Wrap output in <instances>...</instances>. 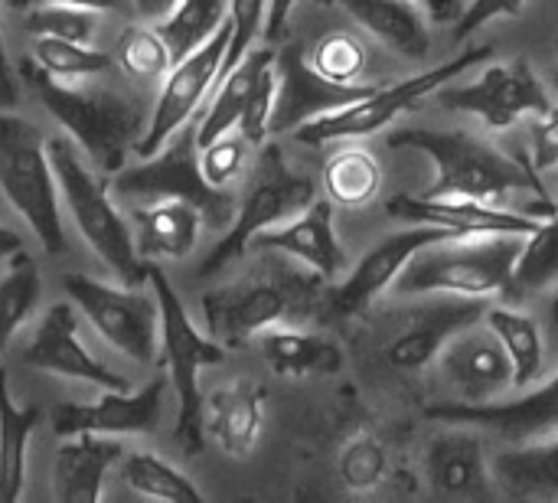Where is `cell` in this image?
<instances>
[{
	"instance_id": "4316f807",
	"label": "cell",
	"mask_w": 558,
	"mask_h": 503,
	"mask_svg": "<svg viewBox=\"0 0 558 503\" xmlns=\"http://www.w3.org/2000/svg\"><path fill=\"white\" fill-rule=\"evenodd\" d=\"M425 471H428L432 488L445 498L481 494L490 481L481 439L474 432H468V426H458L428 445Z\"/></svg>"
},
{
	"instance_id": "bcb514c9",
	"label": "cell",
	"mask_w": 558,
	"mask_h": 503,
	"mask_svg": "<svg viewBox=\"0 0 558 503\" xmlns=\"http://www.w3.org/2000/svg\"><path fill=\"white\" fill-rule=\"evenodd\" d=\"M530 164L536 173H553L558 170V105H553L546 115L533 118L530 131Z\"/></svg>"
},
{
	"instance_id": "6f0895ef",
	"label": "cell",
	"mask_w": 558,
	"mask_h": 503,
	"mask_svg": "<svg viewBox=\"0 0 558 503\" xmlns=\"http://www.w3.org/2000/svg\"><path fill=\"white\" fill-rule=\"evenodd\" d=\"M418 3H425V7H428V3H432V0H418Z\"/></svg>"
},
{
	"instance_id": "484cf974",
	"label": "cell",
	"mask_w": 558,
	"mask_h": 503,
	"mask_svg": "<svg viewBox=\"0 0 558 503\" xmlns=\"http://www.w3.org/2000/svg\"><path fill=\"white\" fill-rule=\"evenodd\" d=\"M255 340H258V350H262L265 363L271 367V373H278L284 380L337 376L343 370L340 344L324 337V334H311V331L278 324V327L262 331Z\"/></svg>"
},
{
	"instance_id": "e0dca14e",
	"label": "cell",
	"mask_w": 558,
	"mask_h": 503,
	"mask_svg": "<svg viewBox=\"0 0 558 503\" xmlns=\"http://www.w3.org/2000/svg\"><path fill=\"white\" fill-rule=\"evenodd\" d=\"M425 416L445 426L487 429L507 442H533L558 429V373L539 390L510 403H438Z\"/></svg>"
},
{
	"instance_id": "11a10c76",
	"label": "cell",
	"mask_w": 558,
	"mask_h": 503,
	"mask_svg": "<svg viewBox=\"0 0 558 503\" xmlns=\"http://www.w3.org/2000/svg\"><path fill=\"white\" fill-rule=\"evenodd\" d=\"M553 92L558 95V56H556V69H553Z\"/></svg>"
},
{
	"instance_id": "8d00e7d4",
	"label": "cell",
	"mask_w": 558,
	"mask_h": 503,
	"mask_svg": "<svg viewBox=\"0 0 558 503\" xmlns=\"http://www.w3.org/2000/svg\"><path fill=\"white\" fill-rule=\"evenodd\" d=\"M549 285H558V209L543 219V226L533 236H526V245H523V255L517 262L510 291L523 295V291H539V288H549Z\"/></svg>"
},
{
	"instance_id": "f5cc1de1",
	"label": "cell",
	"mask_w": 558,
	"mask_h": 503,
	"mask_svg": "<svg viewBox=\"0 0 558 503\" xmlns=\"http://www.w3.org/2000/svg\"><path fill=\"white\" fill-rule=\"evenodd\" d=\"M468 3H471V0H432L428 10H432V16H435L438 23H458V16L468 10Z\"/></svg>"
},
{
	"instance_id": "4dcf8cb0",
	"label": "cell",
	"mask_w": 558,
	"mask_h": 503,
	"mask_svg": "<svg viewBox=\"0 0 558 503\" xmlns=\"http://www.w3.org/2000/svg\"><path fill=\"white\" fill-rule=\"evenodd\" d=\"M39 426L36 406H16L7 370L0 367V503L20 501L26 481V448Z\"/></svg>"
},
{
	"instance_id": "603a6c76",
	"label": "cell",
	"mask_w": 558,
	"mask_h": 503,
	"mask_svg": "<svg viewBox=\"0 0 558 503\" xmlns=\"http://www.w3.org/2000/svg\"><path fill=\"white\" fill-rule=\"evenodd\" d=\"M265 422V390L252 380H235L203 399L206 435L232 458H248Z\"/></svg>"
},
{
	"instance_id": "7a4b0ae2",
	"label": "cell",
	"mask_w": 558,
	"mask_h": 503,
	"mask_svg": "<svg viewBox=\"0 0 558 503\" xmlns=\"http://www.w3.org/2000/svg\"><path fill=\"white\" fill-rule=\"evenodd\" d=\"M327 311V278L317 272H255L203 295L206 334L226 350L245 347L262 331L301 324Z\"/></svg>"
},
{
	"instance_id": "d6a6232c",
	"label": "cell",
	"mask_w": 558,
	"mask_h": 503,
	"mask_svg": "<svg viewBox=\"0 0 558 503\" xmlns=\"http://www.w3.org/2000/svg\"><path fill=\"white\" fill-rule=\"evenodd\" d=\"M39 295H43V278H39L36 259L26 249L13 252L7 275L0 278V354L20 334V327L33 318Z\"/></svg>"
},
{
	"instance_id": "74e56055",
	"label": "cell",
	"mask_w": 558,
	"mask_h": 503,
	"mask_svg": "<svg viewBox=\"0 0 558 503\" xmlns=\"http://www.w3.org/2000/svg\"><path fill=\"white\" fill-rule=\"evenodd\" d=\"M114 59L137 82H154V79L167 75L173 65L170 46L154 23L150 26H128L121 43H118Z\"/></svg>"
},
{
	"instance_id": "3957f363",
	"label": "cell",
	"mask_w": 558,
	"mask_h": 503,
	"mask_svg": "<svg viewBox=\"0 0 558 503\" xmlns=\"http://www.w3.org/2000/svg\"><path fill=\"white\" fill-rule=\"evenodd\" d=\"M389 147L422 151L435 164V183L428 196H471L481 203H507L520 190L546 196L539 173L530 160L504 154L497 144L468 131L402 128L389 137Z\"/></svg>"
},
{
	"instance_id": "7c38bea8",
	"label": "cell",
	"mask_w": 558,
	"mask_h": 503,
	"mask_svg": "<svg viewBox=\"0 0 558 503\" xmlns=\"http://www.w3.org/2000/svg\"><path fill=\"white\" fill-rule=\"evenodd\" d=\"M229 36H232V23L226 20V26L213 39H206L186 59L170 65V72L163 79V88H160V95L154 101L147 131L137 141V151H134L137 157L157 154L180 128L190 124V118L199 111L203 98L219 82V72H222V62H226V49H229Z\"/></svg>"
},
{
	"instance_id": "6da1fadb",
	"label": "cell",
	"mask_w": 558,
	"mask_h": 503,
	"mask_svg": "<svg viewBox=\"0 0 558 503\" xmlns=\"http://www.w3.org/2000/svg\"><path fill=\"white\" fill-rule=\"evenodd\" d=\"M16 72L95 170L114 177L121 167H128V157L137 151V141L150 121L137 98L121 92L72 88L65 79H56L36 65V59H23Z\"/></svg>"
},
{
	"instance_id": "d4e9b609",
	"label": "cell",
	"mask_w": 558,
	"mask_h": 503,
	"mask_svg": "<svg viewBox=\"0 0 558 503\" xmlns=\"http://www.w3.org/2000/svg\"><path fill=\"white\" fill-rule=\"evenodd\" d=\"M134 245L141 259H186L203 232V213L186 200H154L137 203L134 213Z\"/></svg>"
},
{
	"instance_id": "4fadbf2b",
	"label": "cell",
	"mask_w": 558,
	"mask_h": 503,
	"mask_svg": "<svg viewBox=\"0 0 558 503\" xmlns=\"http://www.w3.org/2000/svg\"><path fill=\"white\" fill-rule=\"evenodd\" d=\"M438 101L451 111H464L481 118L487 128H513L523 115H546L553 108L549 88L526 62H497L487 65L481 79L471 85H441Z\"/></svg>"
},
{
	"instance_id": "f546056e",
	"label": "cell",
	"mask_w": 558,
	"mask_h": 503,
	"mask_svg": "<svg viewBox=\"0 0 558 503\" xmlns=\"http://www.w3.org/2000/svg\"><path fill=\"white\" fill-rule=\"evenodd\" d=\"M278 59L275 49L262 46V49H248L245 59L239 65H232L219 82H216V95L209 101V108L203 111V121L196 124V144L206 147L216 137L229 134L239 128V118L248 105V95L255 88V82L262 79V72Z\"/></svg>"
},
{
	"instance_id": "ab89813d",
	"label": "cell",
	"mask_w": 558,
	"mask_h": 503,
	"mask_svg": "<svg viewBox=\"0 0 558 503\" xmlns=\"http://www.w3.org/2000/svg\"><path fill=\"white\" fill-rule=\"evenodd\" d=\"M23 29L33 36H56V39H72V43L92 46V39L98 33V10L59 7V3L29 7V10H23Z\"/></svg>"
},
{
	"instance_id": "9a60e30c",
	"label": "cell",
	"mask_w": 558,
	"mask_h": 503,
	"mask_svg": "<svg viewBox=\"0 0 558 503\" xmlns=\"http://www.w3.org/2000/svg\"><path fill=\"white\" fill-rule=\"evenodd\" d=\"M167 380L154 376L137 393L128 390H101L95 403H59L49 416V426L59 439L95 432V435H154L163 412Z\"/></svg>"
},
{
	"instance_id": "ffe728a7",
	"label": "cell",
	"mask_w": 558,
	"mask_h": 503,
	"mask_svg": "<svg viewBox=\"0 0 558 503\" xmlns=\"http://www.w3.org/2000/svg\"><path fill=\"white\" fill-rule=\"evenodd\" d=\"M23 360L36 370L65 376V380H78L98 390H131V383L108 370L101 360H95L88 354V347L78 337V321H75V308L72 304H52L39 324V331L33 334Z\"/></svg>"
},
{
	"instance_id": "cb8c5ba5",
	"label": "cell",
	"mask_w": 558,
	"mask_h": 503,
	"mask_svg": "<svg viewBox=\"0 0 558 503\" xmlns=\"http://www.w3.org/2000/svg\"><path fill=\"white\" fill-rule=\"evenodd\" d=\"M124 445L114 435H69L56 452V498L59 503H95L105 491V478L121 465Z\"/></svg>"
},
{
	"instance_id": "83f0119b",
	"label": "cell",
	"mask_w": 558,
	"mask_h": 503,
	"mask_svg": "<svg viewBox=\"0 0 558 503\" xmlns=\"http://www.w3.org/2000/svg\"><path fill=\"white\" fill-rule=\"evenodd\" d=\"M490 481L510 501H558V439H533L526 448L490 462Z\"/></svg>"
},
{
	"instance_id": "5bb4252c",
	"label": "cell",
	"mask_w": 558,
	"mask_h": 503,
	"mask_svg": "<svg viewBox=\"0 0 558 503\" xmlns=\"http://www.w3.org/2000/svg\"><path fill=\"white\" fill-rule=\"evenodd\" d=\"M451 236H458V232L441 229V226H425V223H412L409 229L386 236L356 262V268L340 285H327V311L343 314V318H356V314L369 311V304L386 288L396 285V278L402 275V268L412 262L415 252H422L425 245H435L441 239H451Z\"/></svg>"
},
{
	"instance_id": "ee69618b",
	"label": "cell",
	"mask_w": 558,
	"mask_h": 503,
	"mask_svg": "<svg viewBox=\"0 0 558 503\" xmlns=\"http://www.w3.org/2000/svg\"><path fill=\"white\" fill-rule=\"evenodd\" d=\"M275 95H278V59L262 72V79L255 82L252 95H248V105L239 118V134L248 141V144H265L271 137L268 124H271V111H275Z\"/></svg>"
},
{
	"instance_id": "ac0fdd59",
	"label": "cell",
	"mask_w": 558,
	"mask_h": 503,
	"mask_svg": "<svg viewBox=\"0 0 558 503\" xmlns=\"http://www.w3.org/2000/svg\"><path fill=\"white\" fill-rule=\"evenodd\" d=\"M386 213L405 223H425L441 226L458 236H490V232H513V236H533L543 219L533 213H513L494 203H481L471 196H412L399 193L386 203Z\"/></svg>"
},
{
	"instance_id": "7dc6e473",
	"label": "cell",
	"mask_w": 558,
	"mask_h": 503,
	"mask_svg": "<svg viewBox=\"0 0 558 503\" xmlns=\"http://www.w3.org/2000/svg\"><path fill=\"white\" fill-rule=\"evenodd\" d=\"M526 10V0H471L468 10L458 16L454 23V39H468L471 33H477L481 26H487L490 20L500 16H520Z\"/></svg>"
},
{
	"instance_id": "b9f144b4",
	"label": "cell",
	"mask_w": 558,
	"mask_h": 503,
	"mask_svg": "<svg viewBox=\"0 0 558 503\" xmlns=\"http://www.w3.org/2000/svg\"><path fill=\"white\" fill-rule=\"evenodd\" d=\"M389 471V455L383 442L369 435H356L340 452V478L350 491H369L376 488Z\"/></svg>"
},
{
	"instance_id": "5b68a950",
	"label": "cell",
	"mask_w": 558,
	"mask_h": 503,
	"mask_svg": "<svg viewBox=\"0 0 558 503\" xmlns=\"http://www.w3.org/2000/svg\"><path fill=\"white\" fill-rule=\"evenodd\" d=\"M46 151H49V164L59 180V193L75 219V229L88 242V249L111 268V275L121 285L141 288L147 282L150 262L141 259V252L134 245V229L118 213V206L108 193V183L98 180L95 170L82 160L72 137H49Z\"/></svg>"
},
{
	"instance_id": "816d5d0a",
	"label": "cell",
	"mask_w": 558,
	"mask_h": 503,
	"mask_svg": "<svg viewBox=\"0 0 558 503\" xmlns=\"http://www.w3.org/2000/svg\"><path fill=\"white\" fill-rule=\"evenodd\" d=\"M180 0H134V7H137V13H141V20H147V23H160V20H167L170 13H173V7H177Z\"/></svg>"
},
{
	"instance_id": "681fc988",
	"label": "cell",
	"mask_w": 558,
	"mask_h": 503,
	"mask_svg": "<svg viewBox=\"0 0 558 503\" xmlns=\"http://www.w3.org/2000/svg\"><path fill=\"white\" fill-rule=\"evenodd\" d=\"M294 3H298V0H268V16H265V36H268V39L284 36L288 16H291Z\"/></svg>"
},
{
	"instance_id": "2e32d148",
	"label": "cell",
	"mask_w": 558,
	"mask_h": 503,
	"mask_svg": "<svg viewBox=\"0 0 558 503\" xmlns=\"http://www.w3.org/2000/svg\"><path fill=\"white\" fill-rule=\"evenodd\" d=\"M376 92V85H343L324 79L304 56L301 46H288L278 52V95H275V111H271V134H294L301 124L340 111L360 98Z\"/></svg>"
},
{
	"instance_id": "1f68e13d",
	"label": "cell",
	"mask_w": 558,
	"mask_h": 503,
	"mask_svg": "<svg viewBox=\"0 0 558 503\" xmlns=\"http://www.w3.org/2000/svg\"><path fill=\"white\" fill-rule=\"evenodd\" d=\"M487 327L500 337L510 367H513V390H530L543 376V331L536 318L517 308H487Z\"/></svg>"
},
{
	"instance_id": "44dd1931",
	"label": "cell",
	"mask_w": 558,
	"mask_h": 503,
	"mask_svg": "<svg viewBox=\"0 0 558 503\" xmlns=\"http://www.w3.org/2000/svg\"><path fill=\"white\" fill-rule=\"evenodd\" d=\"M487 318V298H445L435 301L422 311H415L405 324V331H399L389 347L386 357L396 370L402 373H418L425 370L432 360H438V354L445 350V344L451 337H458L461 331L481 324Z\"/></svg>"
},
{
	"instance_id": "30bf717a",
	"label": "cell",
	"mask_w": 558,
	"mask_h": 503,
	"mask_svg": "<svg viewBox=\"0 0 558 503\" xmlns=\"http://www.w3.org/2000/svg\"><path fill=\"white\" fill-rule=\"evenodd\" d=\"M494 56V46H474L428 72H418V75H409V79H399L392 85H383L376 92H369L366 98L340 108V111H330V115H320L307 124H301L294 131V141L298 144H307V147H320V144H330V141H347V137H366V134H376L383 131L386 124H392L402 111H409L418 98L438 92L441 85L454 82L461 72H468L474 62L481 59H490Z\"/></svg>"
},
{
	"instance_id": "7402d4cb",
	"label": "cell",
	"mask_w": 558,
	"mask_h": 503,
	"mask_svg": "<svg viewBox=\"0 0 558 503\" xmlns=\"http://www.w3.org/2000/svg\"><path fill=\"white\" fill-rule=\"evenodd\" d=\"M252 245L265 252H284L294 262H304L311 272H317L327 282H333L347 268V252L337 239L330 200H314L307 209H301L288 223L258 232Z\"/></svg>"
},
{
	"instance_id": "e575fe53",
	"label": "cell",
	"mask_w": 558,
	"mask_h": 503,
	"mask_svg": "<svg viewBox=\"0 0 558 503\" xmlns=\"http://www.w3.org/2000/svg\"><path fill=\"white\" fill-rule=\"evenodd\" d=\"M226 20H229V0H180L173 13L154 26L167 39L173 62H180L206 39H213L226 26Z\"/></svg>"
},
{
	"instance_id": "f1b7e54d",
	"label": "cell",
	"mask_w": 558,
	"mask_h": 503,
	"mask_svg": "<svg viewBox=\"0 0 558 503\" xmlns=\"http://www.w3.org/2000/svg\"><path fill=\"white\" fill-rule=\"evenodd\" d=\"M340 3L366 33L402 52L405 59H425L432 49L428 23L418 0H333Z\"/></svg>"
},
{
	"instance_id": "680465c9",
	"label": "cell",
	"mask_w": 558,
	"mask_h": 503,
	"mask_svg": "<svg viewBox=\"0 0 558 503\" xmlns=\"http://www.w3.org/2000/svg\"><path fill=\"white\" fill-rule=\"evenodd\" d=\"M553 173H556V187H558V170H553Z\"/></svg>"
},
{
	"instance_id": "f35d334b",
	"label": "cell",
	"mask_w": 558,
	"mask_h": 503,
	"mask_svg": "<svg viewBox=\"0 0 558 503\" xmlns=\"http://www.w3.org/2000/svg\"><path fill=\"white\" fill-rule=\"evenodd\" d=\"M33 59H36V65H43L56 79H88V75H101L114 62L111 56H105V52H98V49H92L85 43L56 39V36H36Z\"/></svg>"
},
{
	"instance_id": "8992f818",
	"label": "cell",
	"mask_w": 558,
	"mask_h": 503,
	"mask_svg": "<svg viewBox=\"0 0 558 503\" xmlns=\"http://www.w3.org/2000/svg\"><path fill=\"white\" fill-rule=\"evenodd\" d=\"M147 285L157 295L160 304V357L167 363V380L177 393V445L186 455H199L206 445V426H203V390H199V370L219 367L226 360V347L203 334L193 318L186 314L180 295L173 291L170 278L160 265L150 262Z\"/></svg>"
},
{
	"instance_id": "836d02e7",
	"label": "cell",
	"mask_w": 558,
	"mask_h": 503,
	"mask_svg": "<svg viewBox=\"0 0 558 503\" xmlns=\"http://www.w3.org/2000/svg\"><path fill=\"white\" fill-rule=\"evenodd\" d=\"M379 187L383 170L366 147H343L324 164V190L337 206H366Z\"/></svg>"
},
{
	"instance_id": "d590c367",
	"label": "cell",
	"mask_w": 558,
	"mask_h": 503,
	"mask_svg": "<svg viewBox=\"0 0 558 503\" xmlns=\"http://www.w3.org/2000/svg\"><path fill=\"white\" fill-rule=\"evenodd\" d=\"M121 475L124 484L131 491H137L141 498H154V501L170 503H199L203 491L170 462H163L154 452H124L121 458Z\"/></svg>"
},
{
	"instance_id": "c3c4849f",
	"label": "cell",
	"mask_w": 558,
	"mask_h": 503,
	"mask_svg": "<svg viewBox=\"0 0 558 503\" xmlns=\"http://www.w3.org/2000/svg\"><path fill=\"white\" fill-rule=\"evenodd\" d=\"M16 101H20V82H16V72L10 65L3 29H0V108H16Z\"/></svg>"
},
{
	"instance_id": "7bdbcfd3",
	"label": "cell",
	"mask_w": 558,
	"mask_h": 503,
	"mask_svg": "<svg viewBox=\"0 0 558 503\" xmlns=\"http://www.w3.org/2000/svg\"><path fill=\"white\" fill-rule=\"evenodd\" d=\"M265 16H268V0H229V23H232V36H229V49H226V62L219 79L239 65L245 59V52L255 46L258 33L265 29Z\"/></svg>"
},
{
	"instance_id": "f6af8a7d",
	"label": "cell",
	"mask_w": 558,
	"mask_h": 503,
	"mask_svg": "<svg viewBox=\"0 0 558 503\" xmlns=\"http://www.w3.org/2000/svg\"><path fill=\"white\" fill-rule=\"evenodd\" d=\"M245 151H248V141L242 134H232V131L216 137L213 144L199 147V170H203L206 183L229 190V183L245 167Z\"/></svg>"
},
{
	"instance_id": "52a82bcc",
	"label": "cell",
	"mask_w": 558,
	"mask_h": 503,
	"mask_svg": "<svg viewBox=\"0 0 558 503\" xmlns=\"http://www.w3.org/2000/svg\"><path fill=\"white\" fill-rule=\"evenodd\" d=\"M0 190L10 206L26 219L33 236L49 255L65 252V229L59 216V180L49 164L43 131L20 118L0 111Z\"/></svg>"
},
{
	"instance_id": "277c9868",
	"label": "cell",
	"mask_w": 558,
	"mask_h": 503,
	"mask_svg": "<svg viewBox=\"0 0 558 503\" xmlns=\"http://www.w3.org/2000/svg\"><path fill=\"white\" fill-rule=\"evenodd\" d=\"M526 236H451L425 245L396 278L399 295H461L494 298L513 288V272L523 255Z\"/></svg>"
},
{
	"instance_id": "9f6ffc18",
	"label": "cell",
	"mask_w": 558,
	"mask_h": 503,
	"mask_svg": "<svg viewBox=\"0 0 558 503\" xmlns=\"http://www.w3.org/2000/svg\"><path fill=\"white\" fill-rule=\"evenodd\" d=\"M320 3H324V7H330V3H333V0H320Z\"/></svg>"
},
{
	"instance_id": "d6986e66",
	"label": "cell",
	"mask_w": 558,
	"mask_h": 503,
	"mask_svg": "<svg viewBox=\"0 0 558 503\" xmlns=\"http://www.w3.org/2000/svg\"><path fill=\"white\" fill-rule=\"evenodd\" d=\"M441 373L451 390L461 396L458 403H497L507 390H513V367L490 327H468L445 344L438 354Z\"/></svg>"
},
{
	"instance_id": "ba28073f",
	"label": "cell",
	"mask_w": 558,
	"mask_h": 503,
	"mask_svg": "<svg viewBox=\"0 0 558 503\" xmlns=\"http://www.w3.org/2000/svg\"><path fill=\"white\" fill-rule=\"evenodd\" d=\"M111 190L134 203L154 200H186L203 213V223L213 229H229L235 219V196L206 183L199 170V144L196 128H180L157 154L141 157L134 167H121L111 177Z\"/></svg>"
},
{
	"instance_id": "9c48e42d",
	"label": "cell",
	"mask_w": 558,
	"mask_h": 503,
	"mask_svg": "<svg viewBox=\"0 0 558 503\" xmlns=\"http://www.w3.org/2000/svg\"><path fill=\"white\" fill-rule=\"evenodd\" d=\"M314 200H317L314 180L304 173H294L278 144H265V151L258 157V170L245 190V200L235 209V219L229 223L226 236L213 245V252L203 259L196 275L199 278L219 275L222 268H229L232 262H239L248 252V245L258 232L288 223L291 216L307 209Z\"/></svg>"
},
{
	"instance_id": "f907efd6",
	"label": "cell",
	"mask_w": 558,
	"mask_h": 503,
	"mask_svg": "<svg viewBox=\"0 0 558 503\" xmlns=\"http://www.w3.org/2000/svg\"><path fill=\"white\" fill-rule=\"evenodd\" d=\"M46 3H59V7H85V10H118L121 0H10V7L16 10H29V7H46Z\"/></svg>"
},
{
	"instance_id": "db71d44e",
	"label": "cell",
	"mask_w": 558,
	"mask_h": 503,
	"mask_svg": "<svg viewBox=\"0 0 558 503\" xmlns=\"http://www.w3.org/2000/svg\"><path fill=\"white\" fill-rule=\"evenodd\" d=\"M23 249V239L13 232V229H7L3 223H0V259H10L13 252H20Z\"/></svg>"
},
{
	"instance_id": "60d3db41",
	"label": "cell",
	"mask_w": 558,
	"mask_h": 503,
	"mask_svg": "<svg viewBox=\"0 0 558 503\" xmlns=\"http://www.w3.org/2000/svg\"><path fill=\"white\" fill-rule=\"evenodd\" d=\"M307 62L330 82H343V85H353L360 82L363 69H366V49L363 43L353 36V33H343V29H333L327 36H320L307 56Z\"/></svg>"
},
{
	"instance_id": "8fae6325",
	"label": "cell",
	"mask_w": 558,
	"mask_h": 503,
	"mask_svg": "<svg viewBox=\"0 0 558 503\" xmlns=\"http://www.w3.org/2000/svg\"><path fill=\"white\" fill-rule=\"evenodd\" d=\"M62 288L72 304L85 314V321L124 357L141 367L157 360L160 340V304L157 295H144L128 285H105L82 272L62 275Z\"/></svg>"
}]
</instances>
